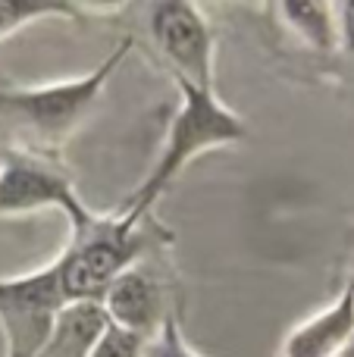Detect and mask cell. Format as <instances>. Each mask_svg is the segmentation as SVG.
<instances>
[{
	"label": "cell",
	"mask_w": 354,
	"mask_h": 357,
	"mask_svg": "<svg viewBox=\"0 0 354 357\" xmlns=\"http://www.w3.org/2000/svg\"><path fill=\"white\" fill-rule=\"evenodd\" d=\"M176 88H179L182 100L179 110L173 113V123H169L163 154L157 157L148 178L125 197L123 210H119V216H125L132 222H144L148 210L160 201L163 191L176 182V176L198 154L226 148V144H236L245 138V123L226 104H220V98L213 91L194 88L182 79H176Z\"/></svg>",
	"instance_id": "obj_1"
},
{
	"label": "cell",
	"mask_w": 354,
	"mask_h": 357,
	"mask_svg": "<svg viewBox=\"0 0 354 357\" xmlns=\"http://www.w3.org/2000/svg\"><path fill=\"white\" fill-rule=\"evenodd\" d=\"M129 50L132 38H123L113 47V54H107L91 73L79 75V79L50 82V85L35 88H0V119L19 126L22 132L47 144H60L98 104L110 75L123 66Z\"/></svg>",
	"instance_id": "obj_2"
},
{
	"label": "cell",
	"mask_w": 354,
	"mask_h": 357,
	"mask_svg": "<svg viewBox=\"0 0 354 357\" xmlns=\"http://www.w3.org/2000/svg\"><path fill=\"white\" fill-rule=\"evenodd\" d=\"M148 248L144 222H132L125 216H94L82 232H72L69 248L56 257L60 285L66 304L98 301L116 276L135 266V260Z\"/></svg>",
	"instance_id": "obj_3"
},
{
	"label": "cell",
	"mask_w": 354,
	"mask_h": 357,
	"mask_svg": "<svg viewBox=\"0 0 354 357\" xmlns=\"http://www.w3.org/2000/svg\"><path fill=\"white\" fill-rule=\"evenodd\" d=\"M66 307L56 260L25 276L0 279V333L6 357H35Z\"/></svg>",
	"instance_id": "obj_4"
},
{
	"label": "cell",
	"mask_w": 354,
	"mask_h": 357,
	"mask_svg": "<svg viewBox=\"0 0 354 357\" xmlns=\"http://www.w3.org/2000/svg\"><path fill=\"white\" fill-rule=\"evenodd\" d=\"M38 210H63L72 232H82L94 220L63 169L31 151H10L0 160V216Z\"/></svg>",
	"instance_id": "obj_5"
},
{
	"label": "cell",
	"mask_w": 354,
	"mask_h": 357,
	"mask_svg": "<svg viewBox=\"0 0 354 357\" xmlns=\"http://www.w3.org/2000/svg\"><path fill=\"white\" fill-rule=\"evenodd\" d=\"M151 38L167 56L173 79L213 91V29L198 3L163 0L151 6Z\"/></svg>",
	"instance_id": "obj_6"
},
{
	"label": "cell",
	"mask_w": 354,
	"mask_h": 357,
	"mask_svg": "<svg viewBox=\"0 0 354 357\" xmlns=\"http://www.w3.org/2000/svg\"><path fill=\"white\" fill-rule=\"evenodd\" d=\"M100 307H104L107 320L113 326L125 329V333L138 335V339L148 342L151 335L160 329L163 323V291L154 279L144 270L132 266L123 276H116L110 282V289L100 298Z\"/></svg>",
	"instance_id": "obj_7"
},
{
	"label": "cell",
	"mask_w": 354,
	"mask_h": 357,
	"mask_svg": "<svg viewBox=\"0 0 354 357\" xmlns=\"http://www.w3.org/2000/svg\"><path fill=\"white\" fill-rule=\"evenodd\" d=\"M348 342H354V282L326 310L288 333L282 357H336Z\"/></svg>",
	"instance_id": "obj_8"
},
{
	"label": "cell",
	"mask_w": 354,
	"mask_h": 357,
	"mask_svg": "<svg viewBox=\"0 0 354 357\" xmlns=\"http://www.w3.org/2000/svg\"><path fill=\"white\" fill-rule=\"evenodd\" d=\"M110 326L98 301H72L56 314L47 342L35 357H88Z\"/></svg>",
	"instance_id": "obj_9"
},
{
	"label": "cell",
	"mask_w": 354,
	"mask_h": 357,
	"mask_svg": "<svg viewBox=\"0 0 354 357\" xmlns=\"http://www.w3.org/2000/svg\"><path fill=\"white\" fill-rule=\"evenodd\" d=\"M276 10L282 13V22L320 54H332L339 47V25H336V6L323 0H288Z\"/></svg>",
	"instance_id": "obj_10"
},
{
	"label": "cell",
	"mask_w": 354,
	"mask_h": 357,
	"mask_svg": "<svg viewBox=\"0 0 354 357\" xmlns=\"http://www.w3.org/2000/svg\"><path fill=\"white\" fill-rule=\"evenodd\" d=\"M82 6L69 0H0V41L38 19H79Z\"/></svg>",
	"instance_id": "obj_11"
},
{
	"label": "cell",
	"mask_w": 354,
	"mask_h": 357,
	"mask_svg": "<svg viewBox=\"0 0 354 357\" xmlns=\"http://www.w3.org/2000/svg\"><path fill=\"white\" fill-rule=\"evenodd\" d=\"M141 357H201V354L185 342V335H182V329H179V320L167 314L160 329L144 342Z\"/></svg>",
	"instance_id": "obj_12"
},
{
	"label": "cell",
	"mask_w": 354,
	"mask_h": 357,
	"mask_svg": "<svg viewBox=\"0 0 354 357\" xmlns=\"http://www.w3.org/2000/svg\"><path fill=\"white\" fill-rule=\"evenodd\" d=\"M141 348H144V339H138V335L125 333V329L110 323L88 357H141Z\"/></svg>",
	"instance_id": "obj_13"
},
{
	"label": "cell",
	"mask_w": 354,
	"mask_h": 357,
	"mask_svg": "<svg viewBox=\"0 0 354 357\" xmlns=\"http://www.w3.org/2000/svg\"><path fill=\"white\" fill-rule=\"evenodd\" d=\"M336 25H339V44L354 50V0H342L336 6Z\"/></svg>",
	"instance_id": "obj_14"
},
{
	"label": "cell",
	"mask_w": 354,
	"mask_h": 357,
	"mask_svg": "<svg viewBox=\"0 0 354 357\" xmlns=\"http://www.w3.org/2000/svg\"><path fill=\"white\" fill-rule=\"evenodd\" d=\"M336 357H354V342H348V345L342 348V351H339Z\"/></svg>",
	"instance_id": "obj_15"
}]
</instances>
